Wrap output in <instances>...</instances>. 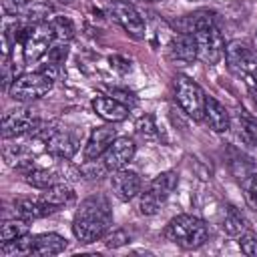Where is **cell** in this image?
<instances>
[{
	"label": "cell",
	"mask_w": 257,
	"mask_h": 257,
	"mask_svg": "<svg viewBox=\"0 0 257 257\" xmlns=\"http://www.w3.org/2000/svg\"><path fill=\"white\" fill-rule=\"evenodd\" d=\"M58 2H64V4H66V2H70V0H58Z\"/></svg>",
	"instance_id": "8d00e7d4"
},
{
	"label": "cell",
	"mask_w": 257,
	"mask_h": 257,
	"mask_svg": "<svg viewBox=\"0 0 257 257\" xmlns=\"http://www.w3.org/2000/svg\"><path fill=\"white\" fill-rule=\"evenodd\" d=\"M24 181L28 183V185H32V187H36V189H46V187H50V185H54V183H58V179H56V175L52 173V171H48V169H40V167H26V171H24Z\"/></svg>",
	"instance_id": "cb8c5ba5"
},
{
	"label": "cell",
	"mask_w": 257,
	"mask_h": 257,
	"mask_svg": "<svg viewBox=\"0 0 257 257\" xmlns=\"http://www.w3.org/2000/svg\"><path fill=\"white\" fill-rule=\"evenodd\" d=\"M131 241V235L124 231V229H114L112 233H106L104 235V245L110 247V249H116V247H122L124 243Z\"/></svg>",
	"instance_id": "f546056e"
},
{
	"label": "cell",
	"mask_w": 257,
	"mask_h": 257,
	"mask_svg": "<svg viewBox=\"0 0 257 257\" xmlns=\"http://www.w3.org/2000/svg\"><path fill=\"white\" fill-rule=\"evenodd\" d=\"M251 76H253V78H255V80H257V66H255V70H253V72H251Z\"/></svg>",
	"instance_id": "d590c367"
},
{
	"label": "cell",
	"mask_w": 257,
	"mask_h": 257,
	"mask_svg": "<svg viewBox=\"0 0 257 257\" xmlns=\"http://www.w3.org/2000/svg\"><path fill=\"white\" fill-rule=\"evenodd\" d=\"M149 2H155V0H149Z\"/></svg>",
	"instance_id": "74e56055"
},
{
	"label": "cell",
	"mask_w": 257,
	"mask_h": 257,
	"mask_svg": "<svg viewBox=\"0 0 257 257\" xmlns=\"http://www.w3.org/2000/svg\"><path fill=\"white\" fill-rule=\"evenodd\" d=\"M171 52H173V56L177 60H183V62H191V60L199 58L195 34H189V32L177 34L173 38V42H171Z\"/></svg>",
	"instance_id": "d6986e66"
},
{
	"label": "cell",
	"mask_w": 257,
	"mask_h": 257,
	"mask_svg": "<svg viewBox=\"0 0 257 257\" xmlns=\"http://www.w3.org/2000/svg\"><path fill=\"white\" fill-rule=\"evenodd\" d=\"M165 237L183 249H199L209 239V227L195 215H177L169 221Z\"/></svg>",
	"instance_id": "7a4b0ae2"
},
{
	"label": "cell",
	"mask_w": 257,
	"mask_h": 257,
	"mask_svg": "<svg viewBox=\"0 0 257 257\" xmlns=\"http://www.w3.org/2000/svg\"><path fill=\"white\" fill-rule=\"evenodd\" d=\"M195 40H197V50H199V58L207 64H217L223 56H225V40L217 28V24L201 28L195 32Z\"/></svg>",
	"instance_id": "ba28073f"
},
{
	"label": "cell",
	"mask_w": 257,
	"mask_h": 257,
	"mask_svg": "<svg viewBox=\"0 0 257 257\" xmlns=\"http://www.w3.org/2000/svg\"><path fill=\"white\" fill-rule=\"evenodd\" d=\"M225 62L231 72L235 74H251L257 66V54L255 50L243 42V40H231L225 46Z\"/></svg>",
	"instance_id": "9c48e42d"
},
{
	"label": "cell",
	"mask_w": 257,
	"mask_h": 257,
	"mask_svg": "<svg viewBox=\"0 0 257 257\" xmlns=\"http://www.w3.org/2000/svg\"><path fill=\"white\" fill-rule=\"evenodd\" d=\"M50 26H52L54 38H56L58 42H68V40L74 36V24H72L68 18H64V16L54 18V20L50 22Z\"/></svg>",
	"instance_id": "d4e9b609"
},
{
	"label": "cell",
	"mask_w": 257,
	"mask_h": 257,
	"mask_svg": "<svg viewBox=\"0 0 257 257\" xmlns=\"http://www.w3.org/2000/svg\"><path fill=\"white\" fill-rule=\"evenodd\" d=\"M239 122H241V133H243L245 141L257 145V118H253V116H249L245 110H241Z\"/></svg>",
	"instance_id": "4316f807"
},
{
	"label": "cell",
	"mask_w": 257,
	"mask_h": 257,
	"mask_svg": "<svg viewBox=\"0 0 257 257\" xmlns=\"http://www.w3.org/2000/svg\"><path fill=\"white\" fill-rule=\"evenodd\" d=\"M38 126V120L30 108L10 110L2 118V137L4 139H16L26 133H32Z\"/></svg>",
	"instance_id": "30bf717a"
},
{
	"label": "cell",
	"mask_w": 257,
	"mask_h": 257,
	"mask_svg": "<svg viewBox=\"0 0 257 257\" xmlns=\"http://www.w3.org/2000/svg\"><path fill=\"white\" fill-rule=\"evenodd\" d=\"M179 183V175L175 171H163L159 173L147 187L145 193H141L139 199V211L143 215H155L159 213V209L167 203V199L171 197V193L177 189Z\"/></svg>",
	"instance_id": "3957f363"
},
{
	"label": "cell",
	"mask_w": 257,
	"mask_h": 257,
	"mask_svg": "<svg viewBox=\"0 0 257 257\" xmlns=\"http://www.w3.org/2000/svg\"><path fill=\"white\" fill-rule=\"evenodd\" d=\"M66 56H68V46H66V42H58V44H54V46H50V50H48V60H50V64H62L64 60H66Z\"/></svg>",
	"instance_id": "4dcf8cb0"
},
{
	"label": "cell",
	"mask_w": 257,
	"mask_h": 257,
	"mask_svg": "<svg viewBox=\"0 0 257 257\" xmlns=\"http://www.w3.org/2000/svg\"><path fill=\"white\" fill-rule=\"evenodd\" d=\"M247 229H249V221L245 219V215L237 207L229 205L225 209V215H223V231L231 237H239Z\"/></svg>",
	"instance_id": "ffe728a7"
},
{
	"label": "cell",
	"mask_w": 257,
	"mask_h": 257,
	"mask_svg": "<svg viewBox=\"0 0 257 257\" xmlns=\"http://www.w3.org/2000/svg\"><path fill=\"white\" fill-rule=\"evenodd\" d=\"M40 199L50 203V205H54V207H64V205L74 201V191L66 183H54V185L44 189Z\"/></svg>",
	"instance_id": "44dd1931"
},
{
	"label": "cell",
	"mask_w": 257,
	"mask_h": 257,
	"mask_svg": "<svg viewBox=\"0 0 257 257\" xmlns=\"http://www.w3.org/2000/svg\"><path fill=\"white\" fill-rule=\"evenodd\" d=\"M16 40H20L24 46L26 62H36L50 50L52 40L56 38H54L52 26L48 22H40V24H28L24 28H18Z\"/></svg>",
	"instance_id": "277c9868"
},
{
	"label": "cell",
	"mask_w": 257,
	"mask_h": 257,
	"mask_svg": "<svg viewBox=\"0 0 257 257\" xmlns=\"http://www.w3.org/2000/svg\"><path fill=\"white\" fill-rule=\"evenodd\" d=\"M108 12L122 26V30L128 36H133L137 40L145 38V20L133 4H128L124 0H110L108 2Z\"/></svg>",
	"instance_id": "52a82bcc"
},
{
	"label": "cell",
	"mask_w": 257,
	"mask_h": 257,
	"mask_svg": "<svg viewBox=\"0 0 257 257\" xmlns=\"http://www.w3.org/2000/svg\"><path fill=\"white\" fill-rule=\"evenodd\" d=\"M112 96L116 98V100H120L122 104H135L137 102V98H135V94L133 92H128V90H120V88H112Z\"/></svg>",
	"instance_id": "836d02e7"
},
{
	"label": "cell",
	"mask_w": 257,
	"mask_h": 257,
	"mask_svg": "<svg viewBox=\"0 0 257 257\" xmlns=\"http://www.w3.org/2000/svg\"><path fill=\"white\" fill-rule=\"evenodd\" d=\"M44 145H46V151H48L52 157L62 159V161L72 159L74 153L78 151V139H76V135H72L70 131H58V128H56Z\"/></svg>",
	"instance_id": "5bb4252c"
},
{
	"label": "cell",
	"mask_w": 257,
	"mask_h": 257,
	"mask_svg": "<svg viewBox=\"0 0 257 257\" xmlns=\"http://www.w3.org/2000/svg\"><path fill=\"white\" fill-rule=\"evenodd\" d=\"M106 171H108V169H106L104 163L98 161V159L86 161V163L80 167V175H84V179H100V177H104Z\"/></svg>",
	"instance_id": "f1b7e54d"
},
{
	"label": "cell",
	"mask_w": 257,
	"mask_h": 257,
	"mask_svg": "<svg viewBox=\"0 0 257 257\" xmlns=\"http://www.w3.org/2000/svg\"><path fill=\"white\" fill-rule=\"evenodd\" d=\"M108 62H110V66H112L116 72H120V74H126V72H131V68H133V62H131V58H126V56H120V54H114V56H110V58H108Z\"/></svg>",
	"instance_id": "d6a6232c"
},
{
	"label": "cell",
	"mask_w": 257,
	"mask_h": 257,
	"mask_svg": "<svg viewBox=\"0 0 257 257\" xmlns=\"http://www.w3.org/2000/svg\"><path fill=\"white\" fill-rule=\"evenodd\" d=\"M30 231V219L20 217V219H8L0 227V243L16 241L20 237H26Z\"/></svg>",
	"instance_id": "7402d4cb"
},
{
	"label": "cell",
	"mask_w": 257,
	"mask_h": 257,
	"mask_svg": "<svg viewBox=\"0 0 257 257\" xmlns=\"http://www.w3.org/2000/svg\"><path fill=\"white\" fill-rule=\"evenodd\" d=\"M137 131L143 135V137H155L157 135V126H155V120L151 114H145L137 120Z\"/></svg>",
	"instance_id": "1f68e13d"
},
{
	"label": "cell",
	"mask_w": 257,
	"mask_h": 257,
	"mask_svg": "<svg viewBox=\"0 0 257 257\" xmlns=\"http://www.w3.org/2000/svg\"><path fill=\"white\" fill-rule=\"evenodd\" d=\"M135 151H137V147H135L133 139H128V137H116L112 141V145L106 149V153L102 155V163H104V167L108 171L124 169L133 161Z\"/></svg>",
	"instance_id": "8fae6325"
},
{
	"label": "cell",
	"mask_w": 257,
	"mask_h": 257,
	"mask_svg": "<svg viewBox=\"0 0 257 257\" xmlns=\"http://www.w3.org/2000/svg\"><path fill=\"white\" fill-rule=\"evenodd\" d=\"M175 98H177L179 106L185 110L187 116H191L193 120L203 118L207 96L195 80H191L189 76H177V80H175Z\"/></svg>",
	"instance_id": "8992f818"
},
{
	"label": "cell",
	"mask_w": 257,
	"mask_h": 257,
	"mask_svg": "<svg viewBox=\"0 0 257 257\" xmlns=\"http://www.w3.org/2000/svg\"><path fill=\"white\" fill-rule=\"evenodd\" d=\"M213 24H215V14L209 10H199L195 14H187L183 20H179L181 32H189V34H195L197 30L213 26Z\"/></svg>",
	"instance_id": "603a6c76"
},
{
	"label": "cell",
	"mask_w": 257,
	"mask_h": 257,
	"mask_svg": "<svg viewBox=\"0 0 257 257\" xmlns=\"http://www.w3.org/2000/svg\"><path fill=\"white\" fill-rule=\"evenodd\" d=\"M110 225L112 211L108 201L102 195H94L80 203L72 221V233L80 243H94L104 239Z\"/></svg>",
	"instance_id": "6da1fadb"
},
{
	"label": "cell",
	"mask_w": 257,
	"mask_h": 257,
	"mask_svg": "<svg viewBox=\"0 0 257 257\" xmlns=\"http://www.w3.org/2000/svg\"><path fill=\"white\" fill-rule=\"evenodd\" d=\"M66 249V239L60 237L58 233H42L32 237V245H30V255L36 257H50V255H58Z\"/></svg>",
	"instance_id": "2e32d148"
},
{
	"label": "cell",
	"mask_w": 257,
	"mask_h": 257,
	"mask_svg": "<svg viewBox=\"0 0 257 257\" xmlns=\"http://www.w3.org/2000/svg\"><path fill=\"white\" fill-rule=\"evenodd\" d=\"M239 249L247 257H257V233H253L251 229H247L245 233H241L239 235Z\"/></svg>",
	"instance_id": "83f0119b"
},
{
	"label": "cell",
	"mask_w": 257,
	"mask_h": 257,
	"mask_svg": "<svg viewBox=\"0 0 257 257\" xmlns=\"http://www.w3.org/2000/svg\"><path fill=\"white\" fill-rule=\"evenodd\" d=\"M52 82H54V78L42 70L24 72L14 78V82L8 88V94H10V98H14L18 102H30V100L44 96L52 88Z\"/></svg>",
	"instance_id": "5b68a950"
},
{
	"label": "cell",
	"mask_w": 257,
	"mask_h": 257,
	"mask_svg": "<svg viewBox=\"0 0 257 257\" xmlns=\"http://www.w3.org/2000/svg\"><path fill=\"white\" fill-rule=\"evenodd\" d=\"M110 187L118 201L128 203L141 193V177L131 169H118L110 177Z\"/></svg>",
	"instance_id": "7c38bea8"
},
{
	"label": "cell",
	"mask_w": 257,
	"mask_h": 257,
	"mask_svg": "<svg viewBox=\"0 0 257 257\" xmlns=\"http://www.w3.org/2000/svg\"><path fill=\"white\" fill-rule=\"evenodd\" d=\"M14 209L20 217H26V219H42V217H48L52 215L54 211H58V207L42 201V199H16L14 201Z\"/></svg>",
	"instance_id": "ac0fdd59"
},
{
	"label": "cell",
	"mask_w": 257,
	"mask_h": 257,
	"mask_svg": "<svg viewBox=\"0 0 257 257\" xmlns=\"http://www.w3.org/2000/svg\"><path fill=\"white\" fill-rule=\"evenodd\" d=\"M114 139H116V128H112V124H102V126L92 128V133L84 145V159L94 161V159L102 157Z\"/></svg>",
	"instance_id": "4fadbf2b"
},
{
	"label": "cell",
	"mask_w": 257,
	"mask_h": 257,
	"mask_svg": "<svg viewBox=\"0 0 257 257\" xmlns=\"http://www.w3.org/2000/svg\"><path fill=\"white\" fill-rule=\"evenodd\" d=\"M241 183H243V193H245L247 205L253 211H257V171H251Z\"/></svg>",
	"instance_id": "484cf974"
},
{
	"label": "cell",
	"mask_w": 257,
	"mask_h": 257,
	"mask_svg": "<svg viewBox=\"0 0 257 257\" xmlns=\"http://www.w3.org/2000/svg\"><path fill=\"white\" fill-rule=\"evenodd\" d=\"M253 42H255V46H253V50H255V54H257V32H255V40H253Z\"/></svg>",
	"instance_id": "e575fe53"
},
{
	"label": "cell",
	"mask_w": 257,
	"mask_h": 257,
	"mask_svg": "<svg viewBox=\"0 0 257 257\" xmlns=\"http://www.w3.org/2000/svg\"><path fill=\"white\" fill-rule=\"evenodd\" d=\"M203 118L207 120V124L215 133H227L229 126H231V118H229L227 108L217 98H213V96H207V100H205V114H203Z\"/></svg>",
	"instance_id": "e0dca14e"
},
{
	"label": "cell",
	"mask_w": 257,
	"mask_h": 257,
	"mask_svg": "<svg viewBox=\"0 0 257 257\" xmlns=\"http://www.w3.org/2000/svg\"><path fill=\"white\" fill-rule=\"evenodd\" d=\"M92 108L106 122H120L128 116V106L116 100L114 96H96L92 100Z\"/></svg>",
	"instance_id": "9a60e30c"
}]
</instances>
